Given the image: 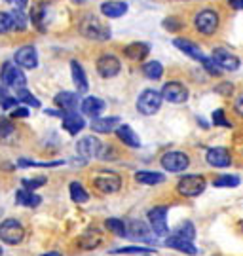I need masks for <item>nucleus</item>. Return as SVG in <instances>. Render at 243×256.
<instances>
[{
  "mask_svg": "<svg viewBox=\"0 0 243 256\" xmlns=\"http://www.w3.org/2000/svg\"><path fill=\"white\" fill-rule=\"evenodd\" d=\"M80 32L90 40H108L110 28L105 27L95 16H86L80 23Z\"/></svg>",
  "mask_w": 243,
  "mask_h": 256,
  "instance_id": "1",
  "label": "nucleus"
},
{
  "mask_svg": "<svg viewBox=\"0 0 243 256\" xmlns=\"http://www.w3.org/2000/svg\"><path fill=\"white\" fill-rule=\"evenodd\" d=\"M162 93L156 92V90H144L141 95H139V99H137V110L144 114V116H152L156 114L160 106H162Z\"/></svg>",
  "mask_w": 243,
  "mask_h": 256,
  "instance_id": "2",
  "label": "nucleus"
},
{
  "mask_svg": "<svg viewBox=\"0 0 243 256\" xmlns=\"http://www.w3.org/2000/svg\"><path fill=\"white\" fill-rule=\"evenodd\" d=\"M205 190V178L201 174H186L177 184V192L184 198H196Z\"/></svg>",
  "mask_w": 243,
  "mask_h": 256,
  "instance_id": "3",
  "label": "nucleus"
},
{
  "mask_svg": "<svg viewBox=\"0 0 243 256\" xmlns=\"http://www.w3.org/2000/svg\"><path fill=\"white\" fill-rule=\"evenodd\" d=\"M25 238V230L21 226V222L16 218H8L0 224V239L8 245H18Z\"/></svg>",
  "mask_w": 243,
  "mask_h": 256,
  "instance_id": "4",
  "label": "nucleus"
},
{
  "mask_svg": "<svg viewBox=\"0 0 243 256\" xmlns=\"http://www.w3.org/2000/svg\"><path fill=\"white\" fill-rule=\"evenodd\" d=\"M93 186L103 194H114L122 188V178L114 171H101L93 176Z\"/></svg>",
  "mask_w": 243,
  "mask_h": 256,
  "instance_id": "5",
  "label": "nucleus"
},
{
  "mask_svg": "<svg viewBox=\"0 0 243 256\" xmlns=\"http://www.w3.org/2000/svg\"><path fill=\"white\" fill-rule=\"evenodd\" d=\"M148 222L154 236L158 238H169V226H167V207H154L148 210Z\"/></svg>",
  "mask_w": 243,
  "mask_h": 256,
  "instance_id": "6",
  "label": "nucleus"
},
{
  "mask_svg": "<svg viewBox=\"0 0 243 256\" xmlns=\"http://www.w3.org/2000/svg\"><path fill=\"white\" fill-rule=\"evenodd\" d=\"M194 25L205 36L215 34L216 28H218V14H216L215 10H201L194 18Z\"/></svg>",
  "mask_w": 243,
  "mask_h": 256,
  "instance_id": "7",
  "label": "nucleus"
},
{
  "mask_svg": "<svg viewBox=\"0 0 243 256\" xmlns=\"http://www.w3.org/2000/svg\"><path fill=\"white\" fill-rule=\"evenodd\" d=\"M0 78H2V82L6 84V86L16 88V90H25V84H27V78H25L23 70L14 63H6L2 66Z\"/></svg>",
  "mask_w": 243,
  "mask_h": 256,
  "instance_id": "8",
  "label": "nucleus"
},
{
  "mask_svg": "<svg viewBox=\"0 0 243 256\" xmlns=\"http://www.w3.org/2000/svg\"><path fill=\"white\" fill-rule=\"evenodd\" d=\"M188 165L190 158L184 152H179V150H173V152H167V154L162 156V167L169 173H180Z\"/></svg>",
  "mask_w": 243,
  "mask_h": 256,
  "instance_id": "9",
  "label": "nucleus"
},
{
  "mask_svg": "<svg viewBox=\"0 0 243 256\" xmlns=\"http://www.w3.org/2000/svg\"><path fill=\"white\" fill-rule=\"evenodd\" d=\"M162 97L167 102L180 104V102H184L186 99H188V90H186L180 82H169L163 86Z\"/></svg>",
  "mask_w": 243,
  "mask_h": 256,
  "instance_id": "10",
  "label": "nucleus"
},
{
  "mask_svg": "<svg viewBox=\"0 0 243 256\" xmlns=\"http://www.w3.org/2000/svg\"><path fill=\"white\" fill-rule=\"evenodd\" d=\"M220 70H237L239 68V59L234 54H230L224 48H216L213 50V57H211Z\"/></svg>",
  "mask_w": 243,
  "mask_h": 256,
  "instance_id": "11",
  "label": "nucleus"
},
{
  "mask_svg": "<svg viewBox=\"0 0 243 256\" xmlns=\"http://www.w3.org/2000/svg\"><path fill=\"white\" fill-rule=\"evenodd\" d=\"M205 160L211 167L215 169H224V167H230L232 164V156L230 152L222 146H215V148H209L207 154H205Z\"/></svg>",
  "mask_w": 243,
  "mask_h": 256,
  "instance_id": "12",
  "label": "nucleus"
},
{
  "mask_svg": "<svg viewBox=\"0 0 243 256\" xmlns=\"http://www.w3.org/2000/svg\"><path fill=\"white\" fill-rule=\"evenodd\" d=\"M101 140L97 137H84L78 140L76 144V152L78 156H82L84 160H90V158H97L101 156Z\"/></svg>",
  "mask_w": 243,
  "mask_h": 256,
  "instance_id": "13",
  "label": "nucleus"
},
{
  "mask_svg": "<svg viewBox=\"0 0 243 256\" xmlns=\"http://www.w3.org/2000/svg\"><path fill=\"white\" fill-rule=\"evenodd\" d=\"M120 68H122V64L114 55H101L97 59V72L103 78H114L120 72Z\"/></svg>",
  "mask_w": 243,
  "mask_h": 256,
  "instance_id": "14",
  "label": "nucleus"
},
{
  "mask_svg": "<svg viewBox=\"0 0 243 256\" xmlns=\"http://www.w3.org/2000/svg\"><path fill=\"white\" fill-rule=\"evenodd\" d=\"M127 238L135 239V241H152V236L154 232L152 228H148L144 222L141 220H131V222H127Z\"/></svg>",
  "mask_w": 243,
  "mask_h": 256,
  "instance_id": "15",
  "label": "nucleus"
},
{
  "mask_svg": "<svg viewBox=\"0 0 243 256\" xmlns=\"http://www.w3.org/2000/svg\"><path fill=\"white\" fill-rule=\"evenodd\" d=\"M16 63L23 68H36L38 66V55L33 46H23L16 52Z\"/></svg>",
  "mask_w": 243,
  "mask_h": 256,
  "instance_id": "16",
  "label": "nucleus"
},
{
  "mask_svg": "<svg viewBox=\"0 0 243 256\" xmlns=\"http://www.w3.org/2000/svg\"><path fill=\"white\" fill-rule=\"evenodd\" d=\"M63 128L71 133V135H78L82 129L86 128V122L78 112H63Z\"/></svg>",
  "mask_w": 243,
  "mask_h": 256,
  "instance_id": "17",
  "label": "nucleus"
},
{
  "mask_svg": "<svg viewBox=\"0 0 243 256\" xmlns=\"http://www.w3.org/2000/svg\"><path fill=\"white\" fill-rule=\"evenodd\" d=\"M101 14L110 19L122 18L124 14H127V4L126 2H120V0H108V2L101 4Z\"/></svg>",
  "mask_w": 243,
  "mask_h": 256,
  "instance_id": "18",
  "label": "nucleus"
},
{
  "mask_svg": "<svg viewBox=\"0 0 243 256\" xmlns=\"http://www.w3.org/2000/svg\"><path fill=\"white\" fill-rule=\"evenodd\" d=\"M165 245L175 248V250H179V252H184V254H190V256L198 254V248L194 247L192 241L180 239V238H177V236H169V238L165 239Z\"/></svg>",
  "mask_w": 243,
  "mask_h": 256,
  "instance_id": "19",
  "label": "nucleus"
},
{
  "mask_svg": "<svg viewBox=\"0 0 243 256\" xmlns=\"http://www.w3.org/2000/svg\"><path fill=\"white\" fill-rule=\"evenodd\" d=\"M173 44H175V48H179L182 54H186L188 57H192V59H198V61H203V59H205V55L201 54L199 46H196V44H194V42H190V40H184V38H175V40H173Z\"/></svg>",
  "mask_w": 243,
  "mask_h": 256,
  "instance_id": "20",
  "label": "nucleus"
},
{
  "mask_svg": "<svg viewBox=\"0 0 243 256\" xmlns=\"http://www.w3.org/2000/svg\"><path fill=\"white\" fill-rule=\"evenodd\" d=\"M103 110H105V102L101 101L99 97H86L82 101V112L86 116H90V118L97 120V116H99Z\"/></svg>",
  "mask_w": 243,
  "mask_h": 256,
  "instance_id": "21",
  "label": "nucleus"
},
{
  "mask_svg": "<svg viewBox=\"0 0 243 256\" xmlns=\"http://www.w3.org/2000/svg\"><path fill=\"white\" fill-rule=\"evenodd\" d=\"M71 70H72V82L76 86L78 93H86L88 92V78H86V72H84L82 64L78 61H71Z\"/></svg>",
  "mask_w": 243,
  "mask_h": 256,
  "instance_id": "22",
  "label": "nucleus"
},
{
  "mask_svg": "<svg viewBox=\"0 0 243 256\" xmlns=\"http://www.w3.org/2000/svg\"><path fill=\"white\" fill-rule=\"evenodd\" d=\"M120 128V118L116 116H110V118H97L91 122V129L95 133H110L114 129Z\"/></svg>",
  "mask_w": 243,
  "mask_h": 256,
  "instance_id": "23",
  "label": "nucleus"
},
{
  "mask_svg": "<svg viewBox=\"0 0 243 256\" xmlns=\"http://www.w3.org/2000/svg\"><path fill=\"white\" fill-rule=\"evenodd\" d=\"M148 52H150L148 44H144V42H133V44L126 46L124 55H126L127 59H131V61H143L144 57L148 55Z\"/></svg>",
  "mask_w": 243,
  "mask_h": 256,
  "instance_id": "24",
  "label": "nucleus"
},
{
  "mask_svg": "<svg viewBox=\"0 0 243 256\" xmlns=\"http://www.w3.org/2000/svg\"><path fill=\"white\" fill-rule=\"evenodd\" d=\"M116 135L124 144H127V146H131V148L141 146V138H139V135H137L129 126H120V128L116 129Z\"/></svg>",
  "mask_w": 243,
  "mask_h": 256,
  "instance_id": "25",
  "label": "nucleus"
},
{
  "mask_svg": "<svg viewBox=\"0 0 243 256\" xmlns=\"http://www.w3.org/2000/svg\"><path fill=\"white\" fill-rule=\"evenodd\" d=\"M55 104L59 106V108L67 110V112H71L78 106V93H72V92H61L55 95Z\"/></svg>",
  "mask_w": 243,
  "mask_h": 256,
  "instance_id": "26",
  "label": "nucleus"
},
{
  "mask_svg": "<svg viewBox=\"0 0 243 256\" xmlns=\"http://www.w3.org/2000/svg\"><path fill=\"white\" fill-rule=\"evenodd\" d=\"M16 203L25 205V207H36V205H40V196H36L33 190L23 188V190H19L16 194Z\"/></svg>",
  "mask_w": 243,
  "mask_h": 256,
  "instance_id": "27",
  "label": "nucleus"
},
{
  "mask_svg": "<svg viewBox=\"0 0 243 256\" xmlns=\"http://www.w3.org/2000/svg\"><path fill=\"white\" fill-rule=\"evenodd\" d=\"M135 180L146 186H154V184H162L165 180V176L162 173H156V171H139L135 174Z\"/></svg>",
  "mask_w": 243,
  "mask_h": 256,
  "instance_id": "28",
  "label": "nucleus"
},
{
  "mask_svg": "<svg viewBox=\"0 0 243 256\" xmlns=\"http://www.w3.org/2000/svg\"><path fill=\"white\" fill-rule=\"evenodd\" d=\"M143 72L148 80H160L163 74V66H162V63H158V61H148V63H144Z\"/></svg>",
  "mask_w": 243,
  "mask_h": 256,
  "instance_id": "29",
  "label": "nucleus"
},
{
  "mask_svg": "<svg viewBox=\"0 0 243 256\" xmlns=\"http://www.w3.org/2000/svg\"><path fill=\"white\" fill-rule=\"evenodd\" d=\"M99 243H101V234L93 228L88 230V232L80 238V245L84 248H93V247H97Z\"/></svg>",
  "mask_w": 243,
  "mask_h": 256,
  "instance_id": "30",
  "label": "nucleus"
},
{
  "mask_svg": "<svg viewBox=\"0 0 243 256\" xmlns=\"http://www.w3.org/2000/svg\"><path fill=\"white\" fill-rule=\"evenodd\" d=\"M239 176H235V174H222V176H218L213 180V186L215 188H235V186H239Z\"/></svg>",
  "mask_w": 243,
  "mask_h": 256,
  "instance_id": "31",
  "label": "nucleus"
},
{
  "mask_svg": "<svg viewBox=\"0 0 243 256\" xmlns=\"http://www.w3.org/2000/svg\"><path fill=\"white\" fill-rule=\"evenodd\" d=\"M71 198L72 202L76 203H86L88 200H90V196H88V192L84 190V186H82L80 182H71Z\"/></svg>",
  "mask_w": 243,
  "mask_h": 256,
  "instance_id": "32",
  "label": "nucleus"
},
{
  "mask_svg": "<svg viewBox=\"0 0 243 256\" xmlns=\"http://www.w3.org/2000/svg\"><path fill=\"white\" fill-rule=\"evenodd\" d=\"M173 236H177L180 239H186V241H194V238H196V228H194L192 222H184V224H180L179 228H177V232Z\"/></svg>",
  "mask_w": 243,
  "mask_h": 256,
  "instance_id": "33",
  "label": "nucleus"
},
{
  "mask_svg": "<svg viewBox=\"0 0 243 256\" xmlns=\"http://www.w3.org/2000/svg\"><path fill=\"white\" fill-rule=\"evenodd\" d=\"M114 254H144V256H154L156 250L148 247H124V248H116L112 250Z\"/></svg>",
  "mask_w": 243,
  "mask_h": 256,
  "instance_id": "34",
  "label": "nucleus"
},
{
  "mask_svg": "<svg viewBox=\"0 0 243 256\" xmlns=\"http://www.w3.org/2000/svg\"><path fill=\"white\" fill-rule=\"evenodd\" d=\"M105 226H107L110 232H114L116 236H120V238L127 236V226L120 218H108L107 222H105Z\"/></svg>",
  "mask_w": 243,
  "mask_h": 256,
  "instance_id": "35",
  "label": "nucleus"
},
{
  "mask_svg": "<svg viewBox=\"0 0 243 256\" xmlns=\"http://www.w3.org/2000/svg\"><path fill=\"white\" fill-rule=\"evenodd\" d=\"M16 99H18L19 102H25V104H29V106H35V108H38V106H40V101H38L36 97H33V93H29L27 90H18Z\"/></svg>",
  "mask_w": 243,
  "mask_h": 256,
  "instance_id": "36",
  "label": "nucleus"
},
{
  "mask_svg": "<svg viewBox=\"0 0 243 256\" xmlns=\"http://www.w3.org/2000/svg\"><path fill=\"white\" fill-rule=\"evenodd\" d=\"M31 19H33V25H35L38 30H44V6H42V4L33 8Z\"/></svg>",
  "mask_w": 243,
  "mask_h": 256,
  "instance_id": "37",
  "label": "nucleus"
},
{
  "mask_svg": "<svg viewBox=\"0 0 243 256\" xmlns=\"http://www.w3.org/2000/svg\"><path fill=\"white\" fill-rule=\"evenodd\" d=\"M213 124H215V126H220V128H232V124L226 120L224 110L222 108H218L213 112Z\"/></svg>",
  "mask_w": 243,
  "mask_h": 256,
  "instance_id": "38",
  "label": "nucleus"
},
{
  "mask_svg": "<svg viewBox=\"0 0 243 256\" xmlns=\"http://www.w3.org/2000/svg\"><path fill=\"white\" fill-rule=\"evenodd\" d=\"M12 27H14V18H12V14L0 12V32H8Z\"/></svg>",
  "mask_w": 243,
  "mask_h": 256,
  "instance_id": "39",
  "label": "nucleus"
},
{
  "mask_svg": "<svg viewBox=\"0 0 243 256\" xmlns=\"http://www.w3.org/2000/svg\"><path fill=\"white\" fill-rule=\"evenodd\" d=\"M12 18H14V27L16 28L23 30V28L27 27V21H25V16H23L21 10H14V12H12Z\"/></svg>",
  "mask_w": 243,
  "mask_h": 256,
  "instance_id": "40",
  "label": "nucleus"
},
{
  "mask_svg": "<svg viewBox=\"0 0 243 256\" xmlns=\"http://www.w3.org/2000/svg\"><path fill=\"white\" fill-rule=\"evenodd\" d=\"M14 133V124L10 122V120L2 118L0 120V137H8V135H12Z\"/></svg>",
  "mask_w": 243,
  "mask_h": 256,
  "instance_id": "41",
  "label": "nucleus"
},
{
  "mask_svg": "<svg viewBox=\"0 0 243 256\" xmlns=\"http://www.w3.org/2000/svg\"><path fill=\"white\" fill-rule=\"evenodd\" d=\"M201 64L205 66V70H207L209 74H213V76H218V74H220V68H218V64H216L213 59H207V57H205V59L201 61Z\"/></svg>",
  "mask_w": 243,
  "mask_h": 256,
  "instance_id": "42",
  "label": "nucleus"
},
{
  "mask_svg": "<svg viewBox=\"0 0 243 256\" xmlns=\"http://www.w3.org/2000/svg\"><path fill=\"white\" fill-rule=\"evenodd\" d=\"M21 167H33V165H44V167H55V165H61L63 162H50V164H35V162H29V160H19L18 162Z\"/></svg>",
  "mask_w": 243,
  "mask_h": 256,
  "instance_id": "43",
  "label": "nucleus"
},
{
  "mask_svg": "<svg viewBox=\"0 0 243 256\" xmlns=\"http://www.w3.org/2000/svg\"><path fill=\"white\" fill-rule=\"evenodd\" d=\"M215 92L220 93V95H230V93L234 92V86L230 82H224V84H220V86H216Z\"/></svg>",
  "mask_w": 243,
  "mask_h": 256,
  "instance_id": "44",
  "label": "nucleus"
},
{
  "mask_svg": "<svg viewBox=\"0 0 243 256\" xmlns=\"http://www.w3.org/2000/svg\"><path fill=\"white\" fill-rule=\"evenodd\" d=\"M46 182V178H35V180H23V186L27 188V190H35V188H38V186H42V184Z\"/></svg>",
  "mask_w": 243,
  "mask_h": 256,
  "instance_id": "45",
  "label": "nucleus"
},
{
  "mask_svg": "<svg viewBox=\"0 0 243 256\" xmlns=\"http://www.w3.org/2000/svg\"><path fill=\"white\" fill-rule=\"evenodd\" d=\"M163 27L169 28V30H177V28H180V23H177V19L175 18H169L163 21Z\"/></svg>",
  "mask_w": 243,
  "mask_h": 256,
  "instance_id": "46",
  "label": "nucleus"
},
{
  "mask_svg": "<svg viewBox=\"0 0 243 256\" xmlns=\"http://www.w3.org/2000/svg\"><path fill=\"white\" fill-rule=\"evenodd\" d=\"M234 108H235V112H237V114H239V116L243 118V93L239 95V97H237V99H235Z\"/></svg>",
  "mask_w": 243,
  "mask_h": 256,
  "instance_id": "47",
  "label": "nucleus"
},
{
  "mask_svg": "<svg viewBox=\"0 0 243 256\" xmlns=\"http://www.w3.org/2000/svg\"><path fill=\"white\" fill-rule=\"evenodd\" d=\"M12 116H14V118H27V116H29V110L27 108H14Z\"/></svg>",
  "mask_w": 243,
  "mask_h": 256,
  "instance_id": "48",
  "label": "nucleus"
},
{
  "mask_svg": "<svg viewBox=\"0 0 243 256\" xmlns=\"http://www.w3.org/2000/svg\"><path fill=\"white\" fill-rule=\"evenodd\" d=\"M8 99H10V95L6 93V90H2V88H0V106H4Z\"/></svg>",
  "mask_w": 243,
  "mask_h": 256,
  "instance_id": "49",
  "label": "nucleus"
},
{
  "mask_svg": "<svg viewBox=\"0 0 243 256\" xmlns=\"http://www.w3.org/2000/svg\"><path fill=\"white\" fill-rule=\"evenodd\" d=\"M230 2V6L235 10H243V0H228Z\"/></svg>",
  "mask_w": 243,
  "mask_h": 256,
  "instance_id": "50",
  "label": "nucleus"
},
{
  "mask_svg": "<svg viewBox=\"0 0 243 256\" xmlns=\"http://www.w3.org/2000/svg\"><path fill=\"white\" fill-rule=\"evenodd\" d=\"M40 256H63V254H59V252H46V254H40Z\"/></svg>",
  "mask_w": 243,
  "mask_h": 256,
  "instance_id": "51",
  "label": "nucleus"
}]
</instances>
